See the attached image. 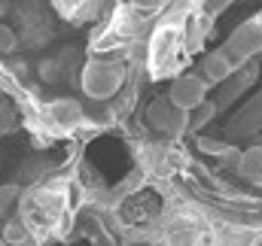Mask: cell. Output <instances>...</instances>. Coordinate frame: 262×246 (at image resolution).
<instances>
[{
    "label": "cell",
    "instance_id": "obj_7",
    "mask_svg": "<svg viewBox=\"0 0 262 246\" xmlns=\"http://www.w3.org/2000/svg\"><path fill=\"white\" fill-rule=\"evenodd\" d=\"M259 128H262V91L235 116V122H232L229 131H232L235 137H253Z\"/></svg>",
    "mask_w": 262,
    "mask_h": 246
},
{
    "label": "cell",
    "instance_id": "obj_17",
    "mask_svg": "<svg viewBox=\"0 0 262 246\" xmlns=\"http://www.w3.org/2000/svg\"><path fill=\"white\" fill-rule=\"evenodd\" d=\"M0 246H6V243H3V237H0Z\"/></svg>",
    "mask_w": 262,
    "mask_h": 246
},
{
    "label": "cell",
    "instance_id": "obj_6",
    "mask_svg": "<svg viewBox=\"0 0 262 246\" xmlns=\"http://www.w3.org/2000/svg\"><path fill=\"white\" fill-rule=\"evenodd\" d=\"M235 70H238V64L226 55V49H216V52L204 55V61H201V79L207 85H223Z\"/></svg>",
    "mask_w": 262,
    "mask_h": 246
},
{
    "label": "cell",
    "instance_id": "obj_18",
    "mask_svg": "<svg viewBox=\"0 0 262 246\" xmlns=\"http://www.w3.org/2000/svg\"><path fill=\"white\" fill-rule=\"evenodd\" d=\"M28 246H37V243H28Z\"/></svg>",
    "mask_w": 262,
    "mask_h": 246
},
{
    "label": "cell",
    "instance_id": "obj_12",
    "mask_svg": "<svg viewBox=\"0 0 262 246\" xmlns=\"http://www.w3.org/2000/svg\"><path fill=\"white\" fill-rule=\"evenodd\" d=\"M15 49H18V34L0 21V55H12Z\"/></svg>",
    "mask_w": 262,
    "mask_h": 246
},
{
    "label": "cell",
    "instance_id": "obj_11",
    "mask_svg": "<svg viewBox=\"0 0 262 246\" xmlns=\"http://www.w3.org/2000/svg\"><path fill=\"white\" fill-rule=\"evenodd\" d=\"M18 204H21V185H15V183L0 185V219H6Z\"/></svg>",
    "mask_w": 262,
    "mask_h": 246
},
{
    "label": "cell",
    "instance_id": "obj_4",
    "mask_svg": "<svg viewBox=\"0 0 262 246\" xmlns=\"http://www.w3.org/2000/svg\"><path fill=\"white\" fill-rule=\"evenodd\" d=\"M146 128H152V131H159V134H165V137H180L183 131H186V113L183 110H177L168 97H159V101H152L149 107H146Z\"/></svg>",
    "mask_w": 262,
    "mask_h": 246
},
{
    "label": "cell",
    "instance_id": "obj_14",
    "mask_svg": "<svg viewBox=\"0 0 262 246\" xmlns=\"http://www.w3.org/2000/svg\"><path fill=\"white\" fill-rule=\"evenodd\" d=\"M9 9H12V6H9V3H3V0H0V18H3V15H6V12H9Z\"/></svg>",
    "mask_w": 262,
    "mask_h": 246
},
{
    "label": "cell",
    "instance_id": "obj_8",
    "mask_svg": "<svg viewBox=\"0 0 262 246\" xmlns=\"http://www.w3.org/2000/svg\"><path fill=\"white\" fill-rule=\"evenodd\" d=\"M244 180H250V183H262V149L259 146H250V149H244L241 152V158H238V167H235Z\"/></svg>",
    "mask_w": 262,
    "mask_h": 246
},
{
    "label": "cell",
    "instance_id": "obj_9",
    "mask_svg": "<svg viewBox=\"0 0 262 246\" xmlns=\"http://www.w3.org/2000/svg\"><path fill=\"white\" fill-rule=\"evenodd\" d=\"M31 240H34V234H31V228H28V222L21 216L6 219V225H3V243L6 246H28Z\"/></svg>",
    "mask_w": 262,
    "mask_h": 246
},
{
    "label": "cell",
    "instance_id": "obj_13",
    "mask_svg": "<svg viewBox=\"0 0 262 246\" xmlns=\"http://www.w3.org/2000/svg\"><path fill=\"white\" fill-rule=\"evenodd\" d=\"M195 146L201 152H207V155H216V158H223L226 152H229V143H223V140H213V137H198Z\"/></svg>",
    "mask_w": 262,
    "mask_h": 246
},
{
    "label": "cell",
    "instance_id": "obj_3",
    "mask_svg": "<svg viewBox=\"0 0 262 246\" xmlns=\"http://www.w3.org/2000/svg\"><path fill=\"white\" fill-rule=\"evenodd\" d=\"M256 52H262V15L244 21V24L229 37V43H226V55L238 64V67L244 61H250Z\"/></svg>",
    "mask_w": 262,
    "mask_h": 246
},
{
    "label": "cell",
    "instance_id": "obj_15",
    "mask_svg": "<svg viewBox=\"0 0 262 246\" xmlns=\"http://www.w3.org/2000/svg\"><path fill=\"white\" fill-rule=\"evenodd\" d=\"M253 246H262V231L256 234V237H253Z\"/></svg>",
    "mask_w": 262,
    "mask_h": 246
},
{
    "label": "cell",
    "instance_id": "obj_10",
    "mask_svg": "<svg viewBox=\"0 0 262 246\" xmlns=\"http://www.w3.org/2000/svg\"><path fill=\"white\" fill-rule=\"evenodd\" d=\"M220 110H216V104L213 101H204V104H198L192 113H186V131H201L204 125L213 122V116H216Z\"/></svg>",
    "mask_w": 262,
    "mask_h": 246
},
{
    "label": "cell",
    "instance_id": "obj_1",
    "mask_svg": "<svg viewBox=\"0 0 262 246\" xmlns=\"http://www.w3.org/2000/svg\"><path fill=\"white\" fill-rule=\"evenodd\" d=\"M165 213H168V201L156 185H140L137 191H131L128 198L116 204L119 225L128 231H149V228L159 231Z\"/></svg>",
    "mask_w": 262,
    "mask_h": 246
},
{
    "label": "cell",
    "instance_id": "obj_2",
    "mask_svg": "<svg viewBox=\"0 0 262 246\" xmlns=\"http://www.w3.org/2000/svg\"><path fill=\"white\" fill-rule=\"evenodd\" d=\"M79 85L95 104L110 101L125 85V64H122V58H92L79 73Z\"/></svg>",
    "mask_w": 262,
    "mask_h": 246
},
{
    "label": "cell",
    "instance_id": "obj_5",
    "mask_svg": "<svg viewBox=\"0 0 262 246\" xmlns=\"http://www.w3.org/2000/svg\"><path fill=\"white\" fill-rule=\"evenodd\" d=\"M204 97H207V82L201 76H177L168 91V101L183 113H192L198 104H204Z\"/></svg>",
    "mask_w": 262,
    "mask_h": 246
},
{
    "label": "cell",
    "instance_id": "obj_16",
    "mask_svg": "<svg viewBox=\"0 0 262 246\" xmlns=\"http://www.w3.org/2000/svg\"><path fill=\"white\" fill-rule=\"evenodd\" d=\"M131 246H149V243H131Z\"/></svg>",
    "mask_w": 262,
    "mask_h": 246
}]
</instances>
